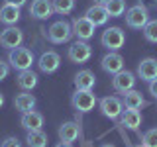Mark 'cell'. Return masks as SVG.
Returning a JSON list of instances; mask_svg holds the SVG:
<instances>
[{
  "instance_id": "cell-1",
  "label": "cell",
  "mask_w": 157,
  "mask_h": 147,
  "mask_svg": "<svg viewBox=\"0 0 157 147\" xmlns=\"http://www.w3.org/2000/svg\"><path fill=\"white\" fill-rule=\"evenodd\" d=\"M8 63L12 69L16 71H26V69H32V63H33V51L28 47H16L8 53Z\"/></svg>"
},
{
  "instance_id": "cell-2",
  "label": "cell",
  "mask_w": 157,
  "mask_h": 147,
  "mask_svg": "<svg viewBox=\"0 0 157 147\" xmlns=\"http://www.w3.org/2000/svg\"><path fill=\"white\" fill-rule=\"evenodd\" d=\"M73 37V28L71 24L65 22V20H57V22H53L51 26L47 29V39L51 43H67L69 39Z\"/></svg>"
},
{
  "instance_id": "cell-3",
  "label": "cell",
  "mask_w": 157,
  "mask_h": 147,
  "mask_svg": "<svg viewBox=\"0 0 157 147\" xmlns=\"http://www.w3.org/2000/svg\"><path fill=\"white\" fill-rule=\"evenodd\" d=\"M100 43L104 45L108 51H118L122 45L126 43V33L122 32V28H106L102 32V37H100Z\"/></svg>"
},
{
  "instance_id": "cell-4",
  "label": "cell",
  "mask_w": 157,
  "mask_h": 147,
  "mask_svg": "<svg viewBox=\"0 0 157 147\" xmlns=\"http://www.w3.org/2000/svg\"><path fill=\"white\" fill-rule=\"evenodd\" d=\"M149 22V12L144 4H136L130 10H126V24L134 29H144V26Z\"/></svg>"
},
{
  "instance_id": "cell-5",
  "label": "cell",
  "mask_w": 157,
  "mask_h": 147,
  "mask_svg": "<svg viewBox=\"0 0 157 147\" xmlns=\"http://www.w3.org/2000/svg\"><path fill=\"white\" fill-rule=\"evenodd\" d=\"M67 57H69L71 63H78V65H82V63H86L88 59L92 57V47L88 45L86 41H82V39H77L75 43L69 45Z\"/></svg>"
},
{
  "instance_id": "cell-6",
  "label": "cell",
  "mask_w": 157,
  "mask_h": 147,
  "mask_svg": "<svg viewBox=\"0 0 157 147\" xmlns=\"http://www.w3.org/2000/svg\"><path fill=\"white\" fill-rule=\"evenodd\" d=\"M71 104L75 108L77 112H82V114H86V112H90L92 108L96 104V94L92 90H77L75 94L71 98Z\"/></svg>"
},
{
  "instance_id": "cell-7",
  "label": "cell",
  "mask_w": 157,
  "mask_h": 147,
  "mask_svg": "<svg viewBox=\"0 0 157 147\" xmlns=\"http://www.w3.org/2000/svg\"><path fill=\"white\" fill-rule=\"evenodd\" d=\"M22 43H24V32L22 29H18L16 26H6V29H2V33H0V45L4 49L12 51V49L20 47Z\"/></svg>"
},
{
  "instance_id": "cell-8",
  "label": "cell",
  "mask_w": 157,
  "mask_h": 147,
  "mask_svg": "<svg viewBox=\"0 0 157 147\" xmlns=\"http://www.w3.org/2000/svg\"><path fill=\"white\" fill-rule=\"evenodd\" d=\"M73 28V36H75L77 39H82V41H88L92 36H94V24L90 22L86 16H81V18H75L71 24Z\"/></svg>"
},
{
  "instance_id": "cell-9",
  "label": "cell",
  "mask_w": 157,
  "mask_h": 147,
  "mask_svg": "<svg viewBox=\"0 0 157 147\" xmlns=\"http://www.w3.org/2000/svg\"><path fill=\"white\" fill-rule=\"evenodd\" d=\"M136 86V75L132 71H126V69H122L120 73H116V75H112V88H114L116 92H128L132 90V88Z\"/></svg>"
},
{
  "instance_id": "cell-10",
  "label": "cell",
  "mask_w": 157,
  "mask_h": 147,
  "mask_svg": "<svg viewBox=\"0 0 157 147\" xmlns=\"http://www.w3.org/2000/svg\"><path fill=\"white\" fill-rule=\"evenodd\" d=\"M122 110H124V104H122V100L118 96H106L100 100V112L110 120H118Z\"/></svg>"
},
{
  "instance_id": "cell-11",
  "label": "cell",
  "mask_w": 157,
  "mask_h": 147,
  "mask_svg": "<svg viewBox=\"0 0 157 147\" xmlns=\"http://www.w3.org/2000/svg\"><path fill=\"white\" fill-rule=\"evenodd\" d=\"M59 65H61V57H59V53L55 51H45L41 53V57H39L37 61V67L41 73H45V75H51V73H55Z\"/></svg>"
},
{
  "instance_id": "cell-12",
  "label": "cell",
  "mask_w": 157,
  "mask_h": 147,
  "mask_svg": "<svg viewBox=\"0 0 157 147\" xmlns=\"http://www.w3.org/2000/svg\"><path fill=\"white\" fill-rule=\"evenodd\" d=\"M137 77L145 82H151L153 78H157V59L155 57L141 59L140 65H137Z\"/></svg>"
},
{
  "instance_id": "cell-13",
  "label": "cell",
  "mask_w": 157,
  "mask_h": 147,
  "mask_svg": "<svg viewBox=\"0 0 157 147\" xmlns=\"http://www.w3.org/2000/svg\"><path fill=\"white\" fill-rule=\"evenodd\" d=\"M100 65H102V69H104L106 73L116 75V73H120L122 69H124V57H122L120 53H116V51H110V53H106V55L102 57Z\"/></svg>"
},
{
  "instance_id": "cell-14",
  "label": "cell",
  "mask_w": 157,
  "mask_h": 147,
  "mask_svg": "<svg viewBox=\"0 0 157 147\" xmlns=\"http://www.w3.org/2000/svg\"><path fill=\"white\" fill-rule=\"evenodd\" d=\"M53 14V4L51 0H33L29 6V16L36 20H47Z\"/></svg>"
},
{
  "instance_id": "cell-15",
  "label": "cell",
  "mask_w": 157,
  "mask_h": 147,
  "mask_svg": "<svg viewBox=\"0 0 157 147\" xmlns=\"http://www.w3.org/2000/svg\"><path fill=\"white\" fill-rule=\"evenodd\" d=\"M120 122H122V126H124V127H128V130L137 131V130H140V126H141V114H140V110H130V108L122 110Z\"/></svg>"
},
{
  "instance_id": "cell-16",
  "label": "cell",
  "mask_w": 157,
  "mask_h": 147,
  "mask_svg": "<svg viewBox=\"0 0 157 147\" xmlns=\"http://www.w3.org/2000/svg\"><path fill=\"white\" fill-rule=\"evenodd\" d=\"M96 85V77L92 71L82 69L75 75V88L77 90H92V86Z\"/></svg>"
},
{
  "instance_id": "cell-17",
  "label": "cell",
  "mask_w": 157,
  "mask_h": 147,
  "mask_svg": "<svg viewBox=\"0 0 157 147\" xmlns=\"http://www.w3.org/2000/svg\"><path fill=\"white\" fill-rule=\"evenodd\" d=\"M85 16L90 20L94 26H104V24L108 22V12H106V8H104V4H92L90 8L86 10V14Z\"/></svg>"
},
{
  "instance_id": "cell-18",
  "label": "cell",
  "mask_w": 157,
  "mask_h": 147,
  "mask_svg": "<svg viewBox=\"0 0 157 147\" xmlns=\"http://www.w3.org/2000/svg\"><path fill=\"white\" fill-rule=\"evenodd\" d=\"M20 124H22L24 130H41L43 126V116L39 114L36 110H29L26 114H22V120H20Z\"/></svg>"
},
{
  "instance_id": "cell-19",
  "label": "cell",
  "mask_w": 157,
  "mask_h": 147,
  "mask_svg": "<svg viewBox=\"0 0 157 147\" xmlns=\"http://www.w3.org/2000/svg\"><path fill=\"white\" fill-rule=\"evenodd\" d=\"M18 20H20V8L18 6H12V4H6V2L0 6V22L4 26H14Z\"/></svg>"
},
{
  "instance_id": "cell-20",
  "label": "cell",
  "mask_w": 157,
  "mask_h": 147,
  "mask_svg": "<svg viewBox=\"0 0 157 147\" xmlns=\"http://www.w3.org/2000/svg\"><path fill=\"white\" fill-rule=\"evenodd\" d=\"M122 104H124L126 108H130V110H140V108H144L147 102H145V98L141 96V92H137V90H128L124 92V98H122Z\"/></svg>"
},
{
  "instance_id": "cell-21",
  "label": "cell",
  "mask_w": 157,
  "mask_h": 147,
  "mask_svg": "<svg viewBox=\"0 0 157 147\" xmlns=\"http://www.w3.org/2000/svg\"><path fill=\"white\" fill-rule=\"evenodd\" d=\"M14 106H16L18 112L26 114V112L36 108V98H33V94H28V90H24V92H20V94H16V98H14Z\"/></svg>"
},
{
  "instance_id": "cell-22",
  "label": "cell",
  "mask_w": 157,
  "mask_h": 147,
  "mask_svg": "<svg viewBox=\"0 0 157 147\" xmlns=\"http://www.w3.org/2000/svg\"><path fill=\"white\" fill-rule=\"evenodd\" d=\"M18 86L22 90H32V88L37 86V75L32 71V69H26V71H20L18 73V78H16Z\"/></svg>"
},
{
  "instance_id": "cell-23",
  "label": "cell",
  "mask_w": 157,
  "mask_h": 147,
  "mask_svg": "<svg viewBox=\"0 0 157 147\" xmlns=\"http://www.w3.org/2000/svg\"><path fill=\"white\" fill-rule=\"evenodd\" d=\"M78 137V126L75 122H65V124L59 126V139L67 141V143H73Z\"/></svg>"
},
{
  "instance_id": "cell-24",
  "label": "cell",
  "mask_w": 157,
  "mask_h": 147,
  "mask_svg": "<svg viewBox=\"0 0 157 147\" xmlns=\"http://www.w3.org/2000/svg\"><path fill=\"white\" fill-rule=\"evenodd\" d=\"M47 134L43 130H29L26 135L28 147H47Z\"/></svg>"
},
{
  "instance_id": "cell-25",
  "label": "cell",
  "mask_w": 157,
  "mask_h": 147,
  "mask_svg": "<svg viewBox=\"0 0 157 147\" xmlns=\"http://www.w3.org/2000/svg\"><path fill=\"white\" fill-rule=\"evenodd\" d=\"M104 8L110 18H120L126 12V0H106Z\"/></svg>"
},
{
  "instance_id": "cell-26",
  "label": "cell",
  "mask_w": 157,
  "mask_h": 147,
  "mask_svg": "<svg viewBox=\"0 0 157 147\" xmlns=\"http://www.w3.org/2000/svg\"><path fill=\"white\" fill-rule=\"evenodd\" d=\"M51 4H53V12L67 16V14H71L75 10L77 0H51Z\"/></svg>"
},
{
  "instance_id": "cell-27",
  "label": "cell",
  "mask_w": 157,
  "mask_h": 147,
  "mask_svg": "<svg viewBox=\"0 0 157 147\" xmlns=\"http://www.w3.org/2000/svg\"><path fill=\"white\" fill-rule=\"evenodd\" d=\"M144 36L149 43H157V20H149L144 26Z\"/></svg>"
},
{
  "instance_id": "cell-28",
  "label": "cell",
  "mask_w": 157,
  "mask_h": 147,
  "mask_svg": "<svg viewBox=\"0 0 157 147\" xmlns=\"http://www.w3.org/2000/svg\"><path fill=\"white\" fill-rule=\"evenodd\" d=\"M141 145L144 147H157V127H151V130H147L141 135Z\"/></svg>"
},
{
  "instance_id": "cell-29",
  "label": "cell",
  "mask_w": 157,
  "mask_h": 147,
  "mask_svg": "<svg viewBox=\"0 0 157 147\" xmlns=\"http://www.w3.org/2000/svg\"><path fill=\"white\" fill-rule=\"evenodd\" d=\"M0 147H22V143H20L18 137L10 135V137H6V139L2 141V145H0Z\"/></svg>"
},
{
  "instance_id": "cell-30",
  "label": "cell",
  "mask_w": 157,
  "mask_h": 147,
  "mask_svg": "<svg viewBox=\"0 0 157 147\" xmlns=\"http://www.w3.org/2000/svg\"><path fill=\"white\" fill-rule=\"evenodd\" d=\"M8 75H10V63H6V61L0 59V81H4Z\"/></svg>"
},
{
  "instance_id": "cell-31",
  "label": "cell",
  "mask_w": 157,
  "mask_h": 147,
  "mask_svg": "<svg viewBox=\"0 0 157 147\" xmlns=\"http://www.w3.org/2000/svg\"><path fill=\"white\" fill-rule=\"evenodd\" d=\"M149 92L153 94L155 98H157V78H153V81L149 82Z\"/></svg>"
},
{
  "instance_id": "cell-32",
  "label": "cell",
  "mask_w": 157,
  "mask_h": 147,
  "mask_svg": "<svg viewBox=\"0 0 157 147\" xmlns=\"http://www.w3.org/2000/svg\"><path fill=\"white\" fill-rule=\"evenodd\" d=\"M6 4H12V6H18V8H22L24 4H26V0H4Z\"/></svg>"
},
{
  "instance_id": "cell-33",
  "label": "cell",
  "mask_w": 157,
  "mask_h": 147,
  "mask_svg": "<svg viewBox=\"0 0 157 147\" xmlns=\"http://www.w3.org/2000/svg\"><path fill=\"white\" fill-rule=\"evenodd\" d=\"M55 147H73V143H67V141H59Z\"/></svg>"
},
{
  "instance_id": "cell-34",
  "label": "cell",
  "mask_w": 157,
  "mask_h": 147,
  "mask_svg": "<svg viewBox=\"0 0 157 147\" xmlns=\"http://www.w3.org/2000/svg\"><path fill=\"white\" fill-rule=\"evenodd\" d=\"M2 106H4V94L0 92V108H2Z\"/></svg>"
},
{
  "instance_id": "cell-35",
  "label": "cell",
  "mask_w": 157,
  "mask_h": 147,
  "mask_svg": "<svg viewBox=\"0 0 157 147\" xmlns=\"http://www.w3.org/2000/svg\"><path fill=\"white\" fill-rule=\"evenodd\" d=\"M100 147H116V145H112V143H104V145H100Z\"/></svg>"
},
{
  "instance_id": "cell-36",
  "label": "cell",
  "mask_w": 157,
  "mask_h": 147,
  "mask_svg": "<svg viewBox=\"0 0 157 147\" xmlns=\"http://www.w3.org/2000/svg\"><path fill=\"white\" fill-rule=\"evenodd\" d=\"M94 2H96V4H104L106 0H94Z\"/></svg>"
},
{
  "instance_id": "cell-37",
  "label": "cell",
  "mask_w": 157,
  "mask_h": 147,
  "mask_svg": "<svg viewBox=\"0 0 157 147\" xmlns=\"http://www.w3.org/2000/svg\"><path fill=\"white\" fill-rule=\"evenodd\" d=\"M130 147H144V145H141V143H140V145H130Z\"/></svg>"
}]
</instances>
